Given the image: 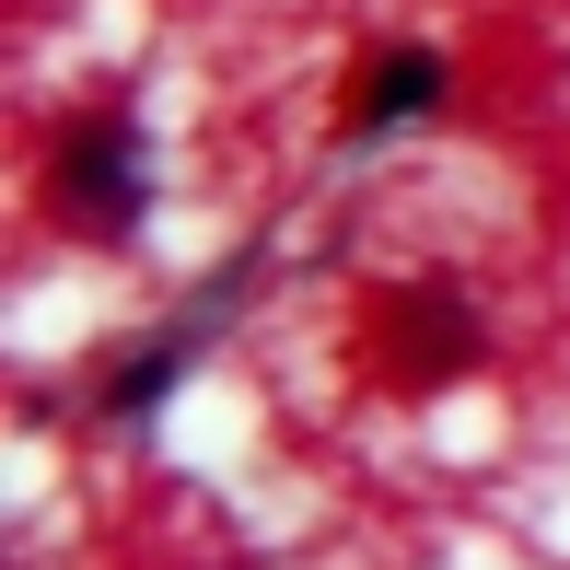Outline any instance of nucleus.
<instances>
[{
	"mask_svg": "<svg viewBox=\"0 0 570 570\" xmlns=\"http://www.w3.org/2000/svg\"><path fill=\"white\" fill-rule=\"evenodd\" d=\"M465 361H478V315H465V303H443V292H396L384 303V373L396 384H443Z\"/></svg>",
	"mask_w": 570,
	"mask_h": 570,
	"instance_id": "f257e3e1",
	"label": "nucleus"
},
{
	"mask_svg": "<svg viewBox=\"0 0 570 570\" xmlns=\"http://www.w3.org/2000/svg\"><path fill=\"white\" fill-rule=\"evenodd\" d=\"M59 198H70V222H94V233H128V222H140V164H128V128H82V140L59 151Z\"/></svg>",
	"mask_w": 570,
	"mask_h": 570,
	"instance_id": "f03ea898",
	"label": "nucleus"
},
{
	"mask_svg": "<svg viewBox=\"0 0 570 570\" xmlns=\"http://www.w3.org/2000/svg\"><path fill=\"white\" fill-rule=\"evenodd\" d=\"M431 94H443V59H431V47H396L384 82H361V117H420Z\"/></svg>",
	"mask_w": 570,
	"mask_h": 570,
	"instance_id": "7ed1b4c3",
	"label": "nucleus"
},
{
	"mask_svg": "<svg viewBox=\"0 0 570 570\" xmlns=\"http://www.w3.org/2000/svg\"><path fill=\"white\" fill-rule=\"evenodd\" d=\"M164 373H175V350H151L140 373H117V407H151V396H164Z\"/></svg>",
	"mask_w": 570,
	"mask_h": 570,
	"instance_id": "20e7f679",
	"label": "nucleus"
}]
</instances>
